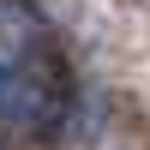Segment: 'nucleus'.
I'll list each match as a JSON object with an SVG mask.
<instances>
[{"label":"nucleus","mask_w":150,"mask_h":150,"mask_svg":"<svg viewBox=\"0 0 150 150\" xmlns=\"http://www.w3.org/2000/svg\"><path fill=\"white\" fill-rule=\"evenodd\" d=\"M60 114H66V78L0 66V132H48Z\"/></svg>","instance_id":"2"},{"label":"nucleus","mask_w":150,"mask_h":150,"mask_svg":"<svg viewBox=\"0 0 150 150\" xmlns=\"http://www.w3.org/2000/svg\"><path fill=\"white\" fill-rule=\"evenodd\" d=\"M0 66L6 72H36V78H66L54 30L30 0H0Z\"/></svg>","instance_id":"1"}]
</instances>
